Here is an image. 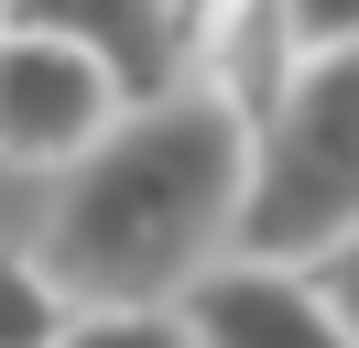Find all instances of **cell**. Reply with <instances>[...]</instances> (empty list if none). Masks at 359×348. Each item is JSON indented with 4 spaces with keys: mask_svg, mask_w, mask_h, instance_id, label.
<instances>
[{
    "mask_svg": "<svg viewBox=\"0 0 359 348\" xmlns=\"http://www.w3.org/2000/svg\"><path fill=\"white\" fill-rule=\"evenodd\" d=\"M0 33H55L120 76V98L185 87V22L175 0H0Z\"/></svg>",
    "mask_w": 359,
    "mask_h": 348,
    "instance_id": "obj_5",
    "label": "cell"
},
{
    "mask_svg": "<svg viewBox=\"0 0 359 348\" xmlns=\"http://www.w3.org/2000/svg\"><path fill=\"white\" fill-rule=\"evenodd\" d=\"M250 120L207 87H163L109 120L88 163H66L44 218V272L76 304H175L240 239Z\"/></svg>",
    "mask_w": 359,
    "mask_h": 348,
    "instance_id": "obj_1",
    "label": "cell"
},
{
    "mask_svg": "<svg viewBox=\"0 0 359 348\" xmlns=\"http://www.w3.org/2000/svg\"><path fill=\"white\" fill-rule=\"evenodd\" d=\"M294 55H359V0H283Z\"/></svg>",
    "mask_w": 359,
    "mask_h": 348,
    "instance_id": "obj_9",
    "label": "cell"
},
{
    "mask_svg": "<svg viewBox=\"0 0 359 348\" xmlns=\"http://www.w3.org/2000/svg\"><path fill=\"white\" fill-rule=\"evenodd\" d=\"M359 239V55H305L262 130H250V185L229 261H327Z\"/></svg>",
    "mask_w": 359,
    "mask_h": 348,
    "instance_id": "obj_2",
    "label": "cell"
},
{
    "mask_svg": "<svg viewBox=\"0 0 359 348\" xmlns=\"http://www.w3.org/2000/svg\"><path fill=\"white\" fill-rule=\"evenodd\" d=\"M207 11H218V0H175V22H185V44H196V22H207Z\"/></svg>",
    "mask_w": 359,
    "mask_h": 348,
    "instance_id": "obj_11",
    "label": "cell"
},
{
    "mask_svg": "<svg viewBox=\"0 0 359 348\" xmlns=\"http://www.w3.org/2000/svg\"><path fill=\"white\" fill-rule=\"evenodd\" d=\"M185 348H359L316 272L294 261H218L185 283Z\"/></svg>",
    "mask_w": 359,
    "mask_h": 348,
    "instance_id": "obj_4",
    "label": "cell"
},
{
    "mask_svg": "<svg viewBox=\"0 0 359 348\" xmlns=\"http://www.w3.org/2000/svg\"><path fill=\"white\" fill-rule=\"evenodd\" d=\"M76 326V294L44 272V250H0V348H55Z\"/></svg>",
    "mask_w": 359,
    "mask_h": 348,
    "instance_id": "obj_7",
    "label": "cell"
},
{
    "mask_svg": "<svg viewBox=\"0 0 359 348\" xmlns=\"http://www.w3.org/2000/svg\"><path fill=\"white\" fill-rule=\"evenodd\" d=\"M294 76H305V55H294L283 0H218V11L196 22V44H185V87L229 98L250 130L283 109V87H294Z\"/></svg>",
    "mask_w": 359,
    "mask_h": 348,
    "instance_id": "obj_6",
    "label": "cell"
},
{
    "mask_svg": "<svg viewBox=\"0 0 359 348\" xmlns=\"http://www.w3.org/2000/svg\"><path fill=\"white\" fill-rule=\"evenodd\" d=\"M305 272H316V294L337 304V326L359 337V239H337V250H327V261H305Z\"/></svg>",
    "mask_w": 359,
    "mask_h": 348,
    "instance_id": "obj_10",
    "label": "cell"
},
{
    "mask_svg": "<svg viewBox=\"0 0 359 348\" xmlns=\"http://www.w3.org/2000/svg\"><path fill=\"white\" fill-rule=\"evenodd\" d=\"M55 348H185V316L175 304H76Z\"/></svg>",
    "mask_w": 359,
    "mask_h": 348,
    "instance_id": "obj_8",
    "label": "cell"
},
{
    "mask_svg": "<svg viewBox=\"0 0 359 348\" xmlns=\"http://www.w3.org/2000/svg\"><path fill=\"white\" fill-rule=\"evenodd\" d=\"M120 109L131 98H120V76L98 55H76L55 33H0V163L66 174V163H88L109 142Z\"/></svg>",
    "mask_w": 359,
    "mask_h": 348,
    "instance_id": "obj_3",
    "label": "cell"
}]
</instances>
